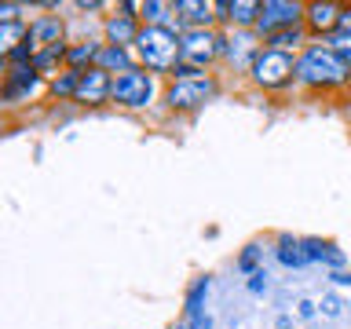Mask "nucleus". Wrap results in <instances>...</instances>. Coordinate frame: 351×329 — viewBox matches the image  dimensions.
<instances>
[{
	"instance_id": "obj_6",
	"label": "nucleus",
	"mask_w": 351,
	"mask_h": 329,
	"mask_svg": "<svg viewBox=\"0 0 351 329\" xmlns=\"http://www.w3.org/2000/svg\"><path fill=\"white\" fill-rule=\"evenodd\" d=\"M150 95H154V84H150L147 73L128 70V73H121L114 81V99H117V103H125V106H147Z\"/></svg>"
},
{
	"instance_id": "obj_9",
	"label": "nucleus",
	"mask_w": 351,
	"mask_h": 329,
	"mask_svg": "<svg viewBox=\"0 0 351 329\" xmlns=\"http://www.w3.org/2000/svg\"><path fill=\"white\" fill-rule=\"evenodd\" d=\"M26 40L33 44V48H59L62 44V22L55 19V15H44V19H37L33 26L26 29Z\"/></svg>"
},
{
	"instance_id": "obj_29",
	"label": "nucleus",
	"mask_w": 351,
	"mask_h": 329,
	"mask_svg": "<svg viewBox=\"0 0 351 329\" xmlns=\"http://www.w3.org/2000/svg\"><path fill=\"white\" fill-rule=\"evenodd\" d=\"M333 282H340V285H351V274H344V271H337V274H333Z\"/></svg>"
},
{
	"instance_id": "obj_28",
	"label": "nucleus",
	"mask_w": 351,
	"mask_h": 329,
	"mask_svg": "<svg viewBox=\"0 0 351 329\" xmlns=\"http://www.w3.org/2000/svg\"><path fill=\"white\" fill-rule=\"evenodd\" d=\"M77 8H81V11H99V0H81Z\"/></svg>"
},
{
	"instance_id": "obj_26",
	"label": "nucleus",
	"mask_w": 351,
	"mask_h": 329,
	"mask_svg": "<svg viewBox=\"0 0 351 329\" xmlns=\"http://www.w3.org/2000/svg\"><path fill=\"white\" fill-rule=\"evenodd\" d=\"M158 11H161V4H154V0H150V4H143V15H150V19H158Z\"/></svg>"
},
{
	"instance_id": "obj_22",
	"label": "nucleus",
	"mask_w": 351,
	"mask_h": 329,
	"mask_svg": "<svg viewBox=\"0 0 351 329\" xmlns=\"http://www.w3.org/2000/svg\"><path fill=\"white\" fill-rule=\"evenodd\" d=\"M296 40H300V29H282V33H274V37H271V48H278V51H285V48H289V44H296Z\"/></svg>"
},
{
	"instance_id": "obj_25",
	"label": "nucleus",
	"mask_w": 351,
	"mask_h": 329,
	"mask_svg": "<svg viewBox=\"0 0 351 329\" xmlns=\"http://www.w3.org/2000/svg\"><path fill=\"white\" fill-rule=\"evenodd\" d=\"M337 26H340V33H348V37H351V8L340 11V22H337Z\"/></svg>"
},
{
	"instance_id": "obj_4",
	"label": "nucleus",
	"mask_w": 351,
	"mask_h": 329,
	"mask_svg": "<svg viewBox=\"0 0 351 329\" xmlns=\"http://www.w3.org/2000/svg\"><path fill=\"white\" fill-rule=\"evenodd\" d=\"M213 95H216V81H213V77H194V81H176L165 99H169L172 110H194V106L208 103Z\"/></svg>"
},
{
	"instance_id": "obj_17",
	"label": "nucleus",
	"mask_w": 351,
	"mask_h": 329,
	"mask_svg": "<svg viewBox=\"0 0 351 329\" xmlns=\"http://www.w3.org/2000/svg\"><path fill=\"white\" fill-rule=\"evenodd\" d=\"M208 293V278H202V282H194V289H191V296H186V315L197 322V311H202V296Z\"/></svg>"
},
{
	"instance_id": "obj_19",
	"label": "nucleus",
	"mask_w": 351,
	"mask_h": 329,
	"mask_svg": "<svg viewBox=\"0 0 351 329\" xmlns=\"http://www.w3.org/2000/svg\"><path fill=\"white\" fill-rule=\"evenodd\" d=\"M99 59H103V70H106V66H121V70L128 73V55H125V48H117V44H114V48H106Z\"/></svg>"
},
{
	"instance_id": "obj_21",
	"label": "nucleus",
	"mask_w": 351,
	"mask_h": 329,
	"mask_svg": "<svg viewBox=\"0 0 351 329\" xmlns=\"http://www.w3.org/2000/svg\"><path fill=\"white\" fill-rule=\"evenodd\" d=\"M329 48H333L340 59L351 66V37H348V33H337V37H329Z\"/></svg>"
},
{
	"instance_id": "obj_20",
	"label": "nucleus",
	"mask_w": 351,
	"mask_h": 329,
	"mask_svg": "<svg viewBox=\"0 0 351 329\" xmlns=\"http://www.w3.org/2000/svg\"><path fill=\"white\" fill-rule=\"evenodd\" d=\"M62 55H66V48H62V44H59V48H48V51H40L37 59H33V70H48V66H51V62H59Z\"/></svg>"
},
{
	"instance_id": "obj_16",
	"label": "nucleus",
	"mask_w": 351,
	"mask_h": 329,
	"mask_svg": "<svg viewBox=\"0 0 351 329\" xmlns=\"http://www.w3.org/2000/svg\"><path fill=\"white\" fill-rule=\"evenodd\" d=\"M227 19H234V22H256L260 19V4H252V0H230V4H227Z\"/></svg>"
},
{
	"instance_id": "obj_13",
	"label": "nucleus",
	"mask_w": 351,
	"mask_h": 329,
	"mask_svg": "<svg viewBox=\"0 0 351 329\" xmlns=\"http://www.w3.org/2000/svg\"><path fill=\"white\" fill-rule=\"evenodd\" d=\"M106 33L117 40V48H121V44H128V40H136V37H139V33H136V26H132V15L110 19V22H106Z\"/></svg>"
},
{
	"instance_id": "obj_3",
	"label": "nucleus",
	"mask_w": 351,
	"mask_h": 329,
	"mask_svg": "<svg viewBox=\"0 0 351 329\" xmlns=\"http://www.w3.org/2000/svg\"><path fill=\"white\" fill-rule=\"evenodd\" d=\"M293 73H296V62H293L289 51L263 48L256 59H252V81L263 84V88H278V84L289 81Z\"/></svg>"
},
{
	"instance_id": "obj_10",
	"label": "nucleus",
	"mask_w": 351,
	"mask_h": 329,
	"mask_svg": "<svg viewBox=\"0 0 351 329\" xmlns=\"http://www.w3.org/2000/svg\"><path fill=\"white\" fill-rule=\"evenodd\" d=\"M33 84H37V70H33V66H11L8 84H4V99H19V95H26Z\"/></svg>"
},
{
	"instance_id": "obj_18",
	"label": "nucleus",
	"mask_w": 351,
	"mask_h": 329,
	"mask_svg": "<svg viewBox=\"0 0 351 329\" xmlns=\"http://www.w3.org/2000/svg\"><path fill=\"white\" fill-rule=\"evenodd\" d=\"M99 55H103V51H99L95 44L88 40V44H81V48H73V51H70V62H73V70H81L84 62H92V59H99Z\"/></svg>"
},
{
	"instance_id": "obj_2",
	"label": "nucleus",
	"mask_w": 351,
	"mask_h": 329,
	"mask_svg": "<svg viewBox=\"0 0 351 329\" xmlns=\"http://www.w3.org/2000/svg\"><path fill=\"white\" fill-rule=\"evenodd\" d=\"M139 55L150 70H176V59H183V48H180V37L169 29V26H147L139 29Z\"/></svg>"
},
{
	"instance_id": "obj_27",
	"label": "nucleus",
	"mask_w": 351,
	"mask_h": 329,
	"mask_svg": "<svg viewBox=\"0 0 351 329\" xmlns=\"http://www.w3.org/2000/svg\"><path fill=\"white\" fill-rule=\"evenodd\" d=\"M249 289H252V293H260V289H263V274H252V282H249Z\"/></svg>"
},
{
	"instance_id": "obj_23",
	"label": "nucleus",
	"mask_w": 351,
	"mask_h": 329,
	"mask_svg": "<svg viewBox=\"0 0 351 329\" xmlns=\"http://www.w3.org/2000/svg\"><path fill=\"white\" fill-rule=\"evenodd\" d=\"M322 315H329V318L340 315V300H337V296H326V300H322Z\"/></svg>"
},
{
	"instance_id": "obj_15",
	"label": "nucleus",
	"mask_w": 351,
	"mask_h": 329,
	"mask_svg": "<svg viewBox=\"0 0 351 329\" xmlns=\"http://www.w3.org/2000/svg\"><path fill=\"white\" fill-rule=\"evenodd\" d=\"M176 11L186 15L191 22H208V19H213V4H205V0H180Z\"/></svg>"
},
{
	"instance_id": "obj_24",
	"label": "nucleus",
	"mask_w": 351,
	"mask_h": 329,
	"mask_svg": "<svg viewBox=\"0 0 351 329\" xmlns=\"http://www.w3.org/2000/svg\"><path fill=\"white\" fill-rule=\"evenodd\" d=\"M238 263H241V271H249V267H252V263H256V249H252V245H249L245 252H241V260H238Z\"/></svg>"
},
{
	"instance_id": "obj_5",
	"label": "nucleus",
	"mask_w": 351,
	"mask_h": 329,
	"mask_svg": "<svg viewBox=\"0 0 351 329\" xmlns=\"http://www.w3.org/2000/svg\"><path fill=\"white\" fill-rule=\"evenodd\" d=\"M300 15H304V8L296 4V0H267V4H260L256 26L274 37V33H282V29H293Z\"/></svg>"
},
{
	"instance_id": "obj_11",
	"label": "nucleus",
	"mask_w": 351,
	"mask_h": 329,
	"mask_svg": "<svg viewBox=\"0 0 351 329\" xmlns=\"http://www.w3.org/2000/svg\"><path fill=\"white\" fill-rule=\"evenodd\" d=\"M307 19H311L315 29H333L340 22V8L337 4H311L307 8Z\"/></svg>"
},
{
	"instance_id": "obj_14",
	"label": "nucleus",
	"mask_w": 351,
	"mask_h": 329,
	"mask_svg": "<svg viewBox=\"0 0 351 329\" xmlns=\"http://www.w3.org/2000/svg\"><path fill=\"white\" fill-rule=\"evenodd\" d=\"M304 249H307V256H311V260H326V263H333V267H340V263H344V252H340L337 245H322V241H304Z\"/></svg>"
},
{
	"instance_id": "obj_7",
	"label": "nucleus",
	"mask_w": 351,
	"mask_h": 329,
	"mask_svg": "<svg viewBox=\"0 0 351 329\" xmlns=\"http://www.w3.org/2000/svg\"><path fill=\"white\" fill-rule=\"evenodd\" d=\"M106 95H114V84H110V73L103 66H88L81 70V84H77V103H88V106H99L106 103Z\"/></svg>"
},
{
	"instance_id": "obj_12",
	"label": "nucleus",
	"mask_w": 351,
	"mask_h": 329,
	"mask_svg": "<svg viewBox=\"0 0 351 329\" xmlns=\"http://www.w3.org/2000/svg\"><path fill=\"white\" fill-rule=\"evenodd\" d=\"M278 260L285 263V267H304V263H311L307 249L300 245V241H289V238L278 241Z\"/></svg>"
},
{
	"instance_id": "obj_1",
	"label": "nucleus",
	"mask_w": 351,
	"mask_h": 329,
	"mask_svg": "<svg viewBox=\"0 0 351 329\" xmlns=\"http://www.w3.org/2000/svg\"><path fill=\"white\" fill-rule=\"evenodd\" d=\"M348 73H351V66L340 59V55L333 48H307L300 59H296V77H300L304 84H340V81H348Z\"/></svg>"
},
{
	"instance_id": "obj_8",
	"label": "nucleus",
	"mask_w": 351,
	"mask_h": 329,
	"mask_svg": "<svg viewBox=\"0 0 351 329\" xmlns=\"http://www.w3.org/2000/svg\"><path fill=\"white\" fill-rule=\"evenodd\" d=\"M180 48H183V59L191 66H205L219 51V37H213L208 29H191L180 37Z\"/></svg>"
}]
</instances>
